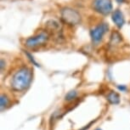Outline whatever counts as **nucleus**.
I'll list each match as a JSON object with an SVG mask.
<instances>
[{
  "instance_id": "1",
  "label": "nucleus",
  "mask_w": 130,
  "mask_h": 130,
  "mask_svg": "<svg viewBox=\"0 0 130 130\" xmlns=\"http://www.w3.org/2000/svg\"><path fill=\"white\" fill-rule=\"evenodd\" d=\"M32 80V72L28 67L19 69L12 77L10 86L14 91H23L30 86Z\"/></svg>"
},
{
  "instance_id": "2",
  "label": "nucleus",
  "mask_w": 130,
  "mask_h": 130,
  "mask_svg": "<svg viewBox=\"0 0 130 130\" xmlns=\"http://www.w3.org/2000/svg\"><path fill=\"white\" fill-rule=\"evenodd\" d=\"M61 19L65 23L71 26H76L80 23L81 15L77 10L72 8H64L61 10Z\"/></svg>"
},
{
  "instance_id": "3",
  "label": "nucleus",
  "mask_w": 130,
  "mask_h": 130,
  "mask_svg": "<svg viewBox=\"0 0 130 130\" xmlns=\"http://www.w3.org/2000/svg\"><path fill=\"white\" fill-rule=\"evenodd\" d=\"M50 39V36L46 31H42L31 38H28L25 42V45L29 48H35L44 45Z\"/></svg>"
},
{
  "instance_id": "4",
  "label": "nucleus",
  "mask_w": 130,
  "mask_h": 130,
  "mask_svg": "<svg viewBox=\"0 0 130 130\" xmlns=\"http://www.w3.org/2000/svg\"><path fill=\"white\" fill-rule=\"evenodd\" d=\"M93 9L102 15H108L112 11L111 0H94Z\"/></svg>"
},
{
  "instance_id": "5",
  "label": "nucleus",
  "mask_w": 130,
  "mask_h": 130,
  "mask_svg": "<svg viewBox=\"0 0 130 130\" xmlns=\"http://www.w3.org/2000/svg\"><path fill=\"white\" fill-rule=\"evenodd\" d=\"M109 30V25L107 23H101L98 25L90 31V37L93 43H98L103 39V37Z\"/></svg>"
},
{
  "instance_id": "6",
  "label": "nucleus",
  "mask_w": 130,
  "mask_h": 130,
  "mask_svg": "<svg viewBox=\"0 0 130 130\" xmlns=\"http://www.w3.org/2000/svg\"><path fill=\"white\" fill-rule=\"evenodd\" d=\"M111 19L114 24L116 25V26L119 29H121L125 24V19H124L123 14H122V11L119 10V9H116V10L112 13Z\"/></svg>"
},
{
  "instance_id": "7",
  "label": "nucleus",
  "mask_w": 130,
  "mask_h": 130,
  "mask_svg": "<svg viewBox=\"0 0 130 130\" xmlns=\"http://www.w3.org/2000/svg\"><path fill=\"white\" fill-rule=\"evenodd\" d=\"M107 100L111 105H118L120 103V95L115 91H111L107 95Z\"/></svg>"
},
{
  "instance_id": "8",
  "label": "nucleus",
  "mask_w": 130,
  "mask_h": 130,
  "mask_svg": "<svg viewBox=\"0 0 130 130\" xmlns=\"http://www.w3.org/2000/svg\"><path fill=\"white\" fill-rule=\"evenodd\" d=\"M122 40V36L120 35L118 32H113L111 37V42L110 44L111 45H117L121 42Z\"/></svg>"
},
{
  "instance_id": "9",
  "label": "nucleus",
  "mask_w": 130,
  "mask_h": 130,
  "mask_svg": "<svg viewBox=\"0 0 130 130\" xmlns=\"http://www.w3.org/2000/svg\"><path fill=\"white\" fill-rule=\"evenodd\" d=\"M46 26H47V27L51 31H57V30H59V28H60L59 23L56 21H54V20L48 21L47 24H46Z\"/></svg>"
},
{
  "instance_id": "10",
  "label": "nucleus",
  "mask_w": 130,
  "mask_h": 130,
  "mask_svg": "<svg viewBox=\"0 0 130 130\" xmlns=\"http://www.w3.org/2000/svg\"><path fill=\"white\" fill-rule=\"evenodd\" d=\"M9 98L6 96L5 94H2L1 97H0V107H1V110L3 111L5 107H7V105H9Z\"/></svg>"
},
{
  "instance_id": "11",
  "label": "nucleus",
  "mask_w": 130,
  "mask_h": 130,
  "mask_svg": "<svg viewBox=\"0 0 130 130\" xmlns=\"http://www.w3.org/2000/svg\"><path fill=\"white\" fill-rule=\"evenodd\" d=\"M76 97H77V92H76L75 90H72V91H70V92L67 93L65 98H66V100H67V101H70V100H74Z\"/></svg>"
},
{
  "instance_id": "12",
  "label": "nucleus",
  "mask_w": 130,
  "mask_h": 130,
  "mask_svg": "<svg viewBox=\"0 0 130 130\" xmlns=\"http://www.w3.org/2000/svg\"><path fill=\"white\" fill-rule=\"evenodd\" d=\"M25 54H26V56H27V57H28V59H29V60H30V61H31V62L33 64V65H35L36 67H39V65H38V63L36 62V61H35V60H34V59H33V57H32V56L31 55V54H29L28 52H25Z\"/></svg>"
},
{
  "instance_id": "13",
  "label": "nucleus",
  "mask_w": 130,
  "mask_h": 130,
  "mask_svg": "<svg viewBox=\"0 0 130 130\" xmlns=\"http://www.w3.org/2000/svg\"><path fill=\"white\" fill-rule=\"evenodd\" d=\"M118 89L119 90H121V91H125V90L127 89V88L125 87V86H123V85H121V86H118Z\"/></svg>"
},
{
  "instance_id": "14",
  "label": "nucleus",
  "mask_w": 130,
  "mask_h": 130,
  "mask_svg": "<svg viewBox=\"0 0 130 130\" xmlns=\"http://www.w3.org/2000/svg\"><path fill=\"white\" fill-rule=\"evenodd\" d=\"M116 1H117L118 4H122L123 2H125V0H116Z\"/></svg>"
},
{
  "instance_id": "15",
  "label": "nucleus",
  "mask_w": 130,
  "mask_h": 130,
  "mask_svg": "<svg viewBox=\"0 0 130 130\" xmlns=\"http://www.w3.org/2000/svg\"><path fill=\"white\" fill-rule=\"evenodd\" d=\"M95 130H102V129H100V128H97V129H95Z\"/></svg>"
}]
</instances>
